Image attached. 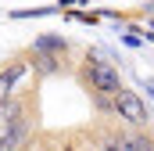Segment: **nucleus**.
<instances>
[{
  "mask_svg": "<svg viewBox=\"0 0 154 151\" xmlns=\"http://www.w3.org/2000/svg\"><path fill=\"white\" fill-rule=\"evenodd\" d=\"M143 90H147V94L154 97V79H147V83H143Z\"/></svg>",
  "mask_w": 154,
  "mask_h": 151,
  "instance_id": "nucleus-10",
  "label": "nucleus"
},
{
  "mask_svg": "<svg viewBox=\"0 0 154 151\" xmlns=\"http://www.w3.org/2000/svg\"><path fill=\"white\" fill-rule=\"evenodd\" d=\"M32 50H50V54H61L65 61H72L68 54H72V43L61 36V33H43V36L32 40Z\"/></svg>",
  "mask_w": 154,
  "mask_h": 151,
  "instance_id": "nucleus-6",
  "label": "nucleus"
},
{
  "mask_svg": "<svg viewBox=\"0 0 154 151\" xmlns=\"http://www.w3.org/2000/svg\"><path fill=\"white\" fill-rule=\"evenodd\" d=\"M147 25H151V29H154V22H151V18H147Z\"/></svg>",
  "mask_w": 154,
  "mask_h": 151,
  "instance_id": "nucleus-11",
  "label": "nucleus"
},
{
  "mask_svg": "<svg viewBox=\"0 0 154 151\" xmlns=\"http://www.w3.org/2000/svg\"><path fill=\"white\" fill-rule=\"evenodd\" d=\"M65 18H72V22H79V25H97L104 14H97V11H75V7H65L61 11Z\"/></svg>",
  "mask_w": 154,
  "mask_h": 151,
  "instance_id": "nucleus-7",
  "label": "nucleus"
},
{
  "mask_svg": "<svg viewBox=\"0 0 154 151\" xmlns=\"http://www.w3.org/2000/svg\"><path fill=\"white\" fill-rule=\"evenodd\" d=\"M32 112H36V86H32V94L29 90H14L11 97L0 101V130L18 122V119H25V115H32Z\"/></svg>",
  "mask_w": 154,
  "mask_h": 151,
  "instance_id": "nucleus-4",
  "label": "nucleus"
},
{
  "mask_svg": "<svg viewBox=\"0 0 154 151\" xmlns=\"http://www.w3.org/2000/svg\"><path fill=\"white\" fill-rule=\"evenodd\" d=\"M115 115L125 126H151V108H147V101H143L136 90H129V86H122L115 94Z\"/></svg>",
  "mask_w": 154,
  "mask_h": 151,
  "instance_id": "nucleus-2",
  "label": "nucleus"
},
{
  "mask_svg": "<svg viewBox=\"0 0 154 151\" xmlns=\"http://www.w3.org/2000/svg\"><path fill=\"white\" fill-rule=\"evenodd\" d=\"M32 133H36V112L0 130V151H11V148H32Z\"/></svg>",
  "mask_w": 154,
  "mask_h": 151,
  "instance_id": "nucleus-5",
  "label": "nucleus"
},
{
  "mask_svg": "<svg viewBox=\"0 0 154 151\" xmlns=\"http://www.w3.org/2000/svg\"><path fill=\"white\" fill-rule=\"evenodd\" d=\"M57 4H61V11L65 7H90V0H57Z\"/></svg>",
  "mask_w": 154,
  "mask_h": 151,
  "instance_id": "nucleus-9",
  "label": "nucleus"
},
{
  "mask_svg": "<svg viewBox=\"0 0 154 151\" xmlns=\"http://www.w3.org/2000/svg\"><path fill=\"white\" fill-rule=\"evenodd\" d=\"M75 83L86 90V97H97V94H111V97H115L118 90L125 86L115 65H111V61H100V58L90 54V50H86V58L75 65Z\"/></svg>",
  "mask_w": 154,
  "mask_h": 151,
  "instance_id": "nucleus-1",
  "label": "nucleus"
},
{
  "mask_svg": "<svg viewBox=\"0 0 154 151\" xmlns=\"http://www.w3.org/2000/svg\"><path fill=\"white\" fill-rule=\"evenodd\" d=\"M61 11V4H54V7H25V11H11V18H43V14H57Z\"/></svg>",
  "mask_w": 154,
  "mask_h": 151,
  "instance_id": "nucleus-8",
  "label": "nucleus"
},
{
  "mask_svg": "<svg viewBox=\"0 0 154 151\" xmlns=\"http://www.w3.org/2000/svg\"><path fill=\"white\" fill-rule=\"evenodd\" d=\"M29 69H32V47H29V50H22V54H14V58H7V65L0 69V101H4V97H11V94L18 90V83L25 79Z\"/></svg>",
  "mask_w": 154,
  "mask_h": 151,
  "instance_id": "nucleus-3",
  "label": "nucleus"
}]
</instances>
